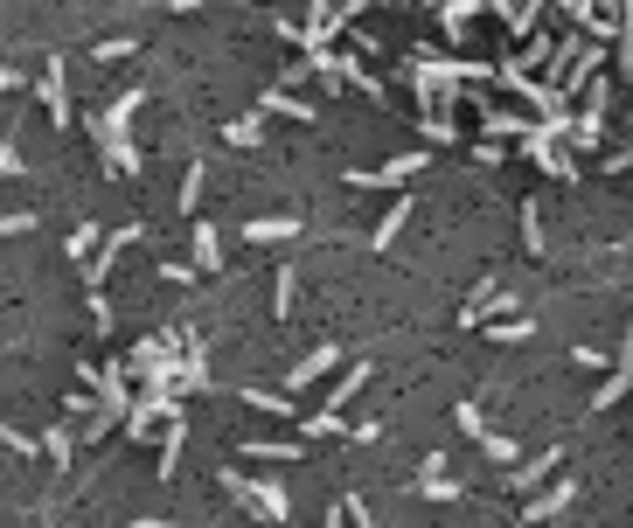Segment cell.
I'll list each match as a JSON object with an SVG mask.
<instances>
[{"label": "cell", "instance_id": "8", "mask_svg": "<svg viewBox=\"0 0 633 528\" xmlns=\"http://www.w3.org/2000/svg\"><path fill=\"white\" fill-rule=\"evenodd\" d=\"M244 237L251 244H286V237H300V216H258V223H244Z\"/></svg>", "mask_w": 633, "mask_h": 528}, {"label": "cell", "instance_id": "31", "mask_svg": "<svg viewBox=\"0 0 633 528\" xmlns=\"http://www.w3.org/2000/svg\"><path fill=\"white\" fill-rule=\"evenodd\" d=\"M14 84H21V70H7V63H0V91H14Z\"/></svg>", "mask_w": 633, "mask_h": 528}, {"label": "cell", "instance_id": "9", "mask_svg": "<svg viewBox=\"0 0 633 528\" xmlns=\"http://www.w3.org/2000/svg\"><path fill=\"white\" fill-rule=\"evenodd\" d=\"M494 306H508V292H501V285H494V278H487V285H480L474 299H467V306H460V327H480V320H487V313H494Z\"/></svg>", "mask_w": 633, "mask_h": 528}, {"label": "cell", "instance_id": "22", "mask_svg": "<svg viewBox=\"0 0 633 528\" xmlns=\"http://www.w3.org/2000/svg\"><path fill=\"white\" fill-rule=\"evenodd\" d=\"M181 209H188V216H195V209H202V160H195V167H188V174H181Z\"/></svg>", "mask_w": 633, "mask_h": 528}, {"label": "cell", "instance_id": "28", "mask_svg": "<svg viewBox=\"0 0 633 528\" xmlns=\"http://www.w3.org/2000/svg\"><path fill=\"white\" fill-rule=\"evenodd\" d=\"M341 515H348V522H355V528H376V515L362 508V494H348V501H341Z\"/></svg>", "mask_w": 633, "mask_h": 528}, {"label": "cell", "instance_id": "33", "mask_svg": "<svg viewBox=\"0 0 633 528\" xmlns=\"http://www.w3.org/2000/svg\"><path fill=\"white\" fill-rule=\"evenodd\" d=\"M515 528H522V522H515Z\"/></svg>", "mask_w": 633, "mask_h": 528}, {"label": "cell", "instance_id": "30", "mask_svg": "<svg viewBox=\"0 0 633 528\" xmlns=\"http://www.w3.org/2000/svg\"><path fill=\"white\" fill-rule=\"evenodd\" d=\"M0 174H21V153H14L7 139H0Z\"/></svg>", "mask_w": 633, "mask_h": 528}, {"label": "cell", "instance_id": "21", "mask_svg": "<svg viewBox=\"0 0 633 528\" xmlns=\"http://www.w3.org/2000/svg\"><path fill=\"white\" fill-rule=\"evenodd\" d=\"M251 459H300V445H279V438H244Z\"/></svg>", "mask_w": 633, "mask_h": 528}, {"label": "cell", "instance_id": "20", "mask_svg": "<svg viewBox=\"0 0 633 528\" xmlns=\"http://www.w3.org/2000/svg\"><path fill=\"white\" fill-rule=\"evenodd\" d=\"M140 49V35H105V42H91V56L98 63H112V56H133Z\"/></svg>", "mask_w": 633, "mask_h": 528}, {"label": "cell", "instance_id": "12", "mask_svg": "<svg viewBox=\"0 0 633 528\" xmlns=\"http://www.w3.org/2000/svg\"><path fill=\"white\" fill-rule=\"evenodd\" d=\"M42 452H49V466H70V452H77V424H49V431H42Z\"/></svg>", "mask_w": 633, "mask_h": 528}, {"label": "cell", "instance_id": "6", "mask_svg": "<svg viewBox=\"0 0 633 528\" xmlns=\"http://www.w3.org/2000/svg\"><path fill=\"white\" fill-rule=\"evenodd\" d=\"M181 445H188V424H181V417H174V424H160V487H167V480H174V473H181Z\"/></svg>", "mask_w": 633, "mask_h": 528}, {"label": "cell", "instance_id": "23", "mask_svg": "<svg viewBox=\"0 0 633 528\" xmlns=\"http://www.w3.org/2000/svg\"><path fill=\"white\" fill-rule=\"evenodd\" d=\"M522 237L529 251H543V202H522Z\"/></svg>", "mask_w": 633, "mask_h": 528}, {"label": "cell", "instance_id": "27", "mask_svg": "<svg viewBox=\"0 0 633 528\" xmlns=\"http://www.w3.org/2000/svg\"><path fill=\"white\" fill-rule=\"evenodd\" d=\"M307 438H348V431H341L334 410H320V417H307Z\"/></svg>", "mask_w": 633, "mask_h": 528}, {"label": "cell", "instance_id": "13", "mask_svg": "<svg viewBox=\"0 0 633 528\" xmlns=\"http://www.w3.org/2000/svg\"><path fill=\"white\" fill-rule=\"evenodd\" d=\"M98 244H105V237H98V223H77V230L63 237V251H70L77 264H91V258H98Z\"/></svg>", "mask_w": 633, "mask_h": 528}, {"label": "cell", "instance_id": "26", "mask_svg": "<svg viewBox=\"0 0 633 528\" xmlns=\"http://www.w3.org/2000/svg\"><path fill=\"white\" fill-rule=\"evenodd\" d=\"M28 230H35V209H7L0 216V237H28Z\"/></svg>", "mask_w": 633, "mask_h": 528}, {"label": "cell", "instance_id": "10", "mask_svg": "<svg viewBox=\"0 0 633 528\" xmlns=\"http://www.w3.org/2000/svg\"><path fill=\"white\" fill-rule=\"evenodd\" d=\"M411 209H418V202H411V195H404V202H390V216H383V223H376V237H369V251H390V244H397V230H404V223H411Z\"/></svg>", "mask_w": 633, "mask_h": 528}, {"label": "cell", "instance_id": "32", "mask_svg": "<svg viewBox=\"0 0 633 528\" xmlns=\"http://www.w3.org/2000/svg\"><path fill=\"white\" fill-rule=\"evenodd\" d=\"M133 528H181V522H154V515H147V522H133Z\"/></svg>", "mask_w": 633, "mask_h": 528}, {"label": "cell", "instance_id": "25", "mask_svg": "<svg viewBox=\"0 0 633 528\" xmlns=\"http://www.w3.org/2000/svg\"><path fill=\"white\" fill-rule=\"evenodd\" d=\"M0 445H7V452H28V459H35V452H42V438H28V431H14V424H7V417H0Z\"/></svg>", "mask_w": 633, "mask_h": 528}, {"label": "cell", "instance_id": "29", "mask_svg": "<svg viewBox=\"0 0 633 528\" xmlns=\"http://www.w3.org/2000/svg\"><path fill=\"white\" fill-rule=\"evenodd\" d=\"M453 417H460V431H474V438H487V424H480V403H460Z\"/></svg>", "mask_w": 633, "mask_h": 528}, {"label": "cell", "instance_id": "16", "mask_svg": "<svg viewBox=\"0 0 633 528\" xmlns=\"http://www.w3.org/2000/svg\"><path fill=\"white\" fill-rule=\"evenodd\" d=\"M223 139H230V146H251V153H258V146H265V126H258V112H251V119H230V132H223Z\"/></svg>", "mask_w": 633, "mask_h": 528}, {"label": "cell", "instance_id": "24", "mask_svg": "<svg viewBox=\"0 0 633 528\" xmlns=\"http://www.w3.org/2000/svg\"><path fill=\"white\" fill-rule=\"evenodd\" d=\"M418 494H425V501H460V494H467V487H460V480H446V473H432V480H425V487H418Z\"/></svg>", "mask_w": 633, "mask_h": 528}, {"label": "cell", "instance_id": "5", "mask_svg": "<svg viewBox=\"0 0 633 528\" xmlns=\"http://www.w3.org/2000/svg\"><path fill=\"white\" fill-rule=\"evenodd\" d=\"M334 362H341V348H314V355H300V362H293V376H286V396H300L307 383H320Z\"/></svg>", "mask_w": 633, "mask_h": 528}, {"label": "cell", "instance_id": "15", "mask_svg": "<svg viewBox=\"0 0 633 528\" xmlns=\"http://www.w3.org/2000/svg\"><path fill=\"white\" fill-rule=\"evenodd\" d=\"M369 376H376V369H369V362H355V369H348V376H341V383H334V396H327V410H334V417H341V403H348V396L362 390V383H369Z\"/></svg>", "mask_w": 633, "mask_h": 528}, {"label": "cell", "instance_id": "4", "mask_svg": "<svg viewBox=\"0 0 633 528\" xmlns=\"http://www.w3.org/2000/svg\"><path fill=\"white\" fill-rule=\"evenodd\" d=\"M418 167H425V153H397L390 167H355L348 181H355V188H397V181H411Z\"/></svg>", "mask_w": 633, "mask_h": 528}, {"label": "cell", "instance_id": "14", "mask_svg": "<svg viewBox=\"0 0 633 528\" xmlns=\"http://www.w3.org/2000/svg\"><path fill=\"white\" fill-rule=\"evenodd\" d=\"M258 112H279V119H314V105H307V98H286V91H265V98H258Z\"/></svg>", "mask_w": 633, "mask_h": 528}, {"label": "cell", "instance_id": "17", "mask_svg": "<svg viewBox=\"0 0 633 528\" xmlns=\"http://www.w3.org/2000/svg\"><path fill=\"white\" fill-rule=\"evenodd\" d=\"M293 313V264H279V278H272V320H286Z\"/></svg>", "mask_w": 633, "mask_h": 528}, {"label": "cell", "instance_id": "11", "mask_svg": "<svg viewBox=\"0 0 633 528\" xmlns=\"http://www.w3.org/2000/svg\"><path fill=\"white\" fill-rule=\"evenodd\" d=\"M216 264H223V237H216V223L195 216V271H216Z\"/></svg>", "mask_w": 633, "mask_h": 528}, {"label": "cell", "instance_id": "19", "mask_svg": "<svg viewBox=\"0 0 633 528\" xmlns=\"http://www.w3.org/2000/svg\"><path fill=\"white\" fill-rule=\"evenodd\" d=\"M244 403H251V410H272V417L293 410V396H286V390H244Z\"/></svg>", "mask_w": 633, "mask_h": 528}, {"label": "cell", "instance_id": "1", "mask_svg": "<svg viewBox=\"0 0 633 528\" xmlns=\"http://www.w3.org/2000/svg\"><path fill=\"white\" fill-rule=\"evenodd\" d=\"M147 105V84H126V91H112V105L105 112H91L84 126L98 132V146H105V167L112 174H140V146L126 139V126H133V112Z\"/></svg>", "mask_w": 633, "mask_h": 528}, {"label": "cell", "instance_id": "3", "mask_svg": "<svg viewBox=\"0 0 633 528\" xmlns=\"http://www.w3.org/2000/svg\"><path fill=\"white\" fill-rule=\"evenodd\" d=\"M35 98H42V112L56 119V126H70L77 112H70V91H63V56H49L42 63V84H35Z\"/></svg>", "mask_w": 633, "mask_h": 528}, {"label": "cell", "instance_id": "18", "mask_svg": "<svg viewBox=\"0 0 633 528\" xmlns=\"http://www.w3.org/2000/svg\"><path fill=\"white\" fill-rule=\"evenodd\" d=\"M543 473H557V452H543V459H529V466H515V473H508V487H536Z\"/></svg>", "mask_w": 633, "mask_h": 528}, {"label": "cell", "instance_id": "2", "mask_svg": "<svg viewBox=\"0 0 633 528\" xmlns=\"http://www.w3.org/2000/svg\"><path fill=\"white\" fill-rule=\"evenodd\" d=\"M216 487H223L237 508L265 515V522H286V515H293V501H286V487H279V480H244L237 466H223V473H216Z\"/></svg>", "mask_w": 633, "mask_h": 528}, {"label": "cell", "instance_id": "7", "mask_svg": "<svg viewBox=\"0 0 633 528\" xmlns=\"http://www.w3.org/2000/svg\"><path fill=\"white\" fill-rule=\"evenodd\" d=\"M571 501H578V480H557L550 494H536V501H529V515H522V522H550V515H564Z\"/></svg>", "mask_w": 633, "mask_h": 528}]
</instances>
